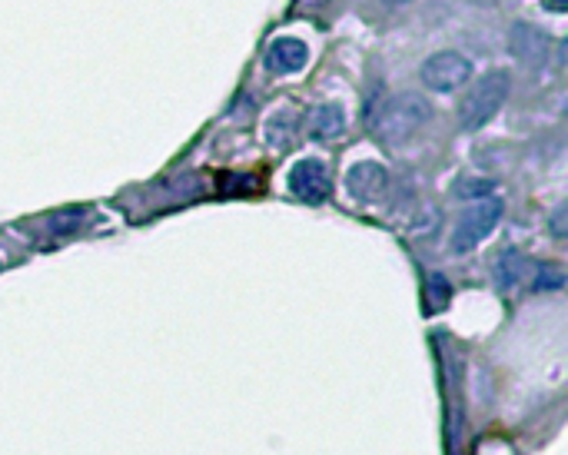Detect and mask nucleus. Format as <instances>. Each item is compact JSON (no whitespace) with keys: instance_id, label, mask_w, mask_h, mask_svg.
<instances>
[{"instance_id":"f257e3e1","label":"nucleus","mask_w":568,"mask_h":455,"mask_svg":"<svg viewBox=\"0 0 568 455\" xmlns=\"http://www.w3.org/2000/svg\"><path fill=\"white\" fill-rule=\"evenodd\" d=\"M429 120H432V107L426 97H419V93H392L376 110L373 130L379 143L402 147V143H409L412 137H419Z\"/></svg>"},{"instance_id":"f03ea898","label":"nucleus","mask_w":568,"mask_h":455,"mask_svg":"<svg viewBox=\"0 0 568 455\" xmlns=\"http://www.w3.org/2000/svg\"><path fill=\"white\" fill-rule=\"evenodd\" d=\"M512 90V77L505 70H492V74L479 77L459 100V127L462 130H482L495 113L502 110L505 97Z\"/></svg>"},{"instance_id":"7ed1b4c3","label":"nucleus","mask_w":568,"mask_h":455,"mask_svg":"<svg viewBox=\"0 0 568 455\" xmlns=\"http://www.w3.org/2000/svg\"><path fill=\"white\" fill-rule=\"evenodd\" d=\"M505 213V203L499 200V196H485V200L472 203L466 213L459 216L456 230H452V253H472L475 246L485 243L492 236V230L499 226Z\"/></svg>"},{"instance_id":"20e7f679","label":"nucleus","mask_w":568,"mask_h":455,"mask_svg":"<svg viewBox=\"0 0 568 455\" xmlns=\"http://www.w3.org/2000/svg\"><path fill=\"white\" fill-rule=\"evenodd\" d=\"M422 84L436 93H456L472 80V60L459 50H439L419 70Z\"/></svg>"},{"instance_id":"39448f33","label":"nucleus","mask_w":568,"mask_h":455,"mask_svg":"<svg viewBox=\"0 0 568 455\" xmlns=\"http://www.w3.org/2000/svg\"><path fill=\"white\" fill-rule=\"evenodd\" d=\"M329 190H333V180H329V167L323 160H299L293 170H289V193L296 200H303L309 206L326 203Z\"/></svg>"},{"instance_id":"423d86ee","label":"nucleus","mask_w":568,"mask_h":455,"mask_svg":"<svg viewBox=\"0 0 568 455\" xmlns=\"http://www.w3.org/2000/svg\"><path fill=\"white\" fill-rule=\"evenodd\" d=\"M512 54L515 60H522L525 67L532 70H542L549 64V54H552V40L545 30L532 27V24H515L512 27Z\"/></svg>"},{"instance_id":"0eeeda50","label":"nucleus","mask_w":568,"mask_h":455,"mask_svg":"<svg viewBox=\"0 0 568 455\" xmlns=\"http://www.w3.org/2000/svg\"><path fill=\"white\" fill-rule=\"evenodd\" d=\"M346 186L359 203H379L389 190V170L379 167V163H369V160L353 163L346 173Z\"/></svg>"},{"instance_id":"6e6552de","label":"nucleus","mask_w":568,"mask_h":455,"mask_svg":"<svg viewBox=\"0 0 568 455\" xmlns=\"http://www.w3.org/2000/svg\"><path fill=\"white\" fill-rule=\"evenodd\" d=\"M309 60V47L299 37H276L270 47H266V67L273 74H296L303 70Z\"/></svg>"},{"instance_id":"1a4fd4ad","label":"nucleus","mask_w":568,"mask_h":455,"mask_svg":"<svg viewBox=\"0 0 568 455\" xmlns=\"http://www.w3.org/2000/svg\"><path fill=\"white\" fill-rule=\"evenodd\" d=\"M346 133V110L339 107V103H323V107L313 110V117H309V137L313 140H339Z\"/></svg>"},{"instance_id":"9d476101","label":"nucleus","mask_w":568,"mask_h":455,"mask_svg":"<svg viewBox=\"0 0 568 455\" xmlns=\"http://www.w3.org/2000/svg\"><path fill=\"white\" fill-rule=\"evenodd\" d=\"M529 273H532V263L525 260V253H519V250L502 253V260H499V279H502V286H519Z\"/></svg>"},{"instance_id":"9b49d317","label":"nucleus","mask_w":568,"mask_h":455,"mask_svg":"<svg viewBox=\"0 0 568 455\" xmlns=\"http://www.w3.org/2000/svg\"><path fill=\"white\" fill-rule=\"evenodd\" d=\"M565 283V273L559 266H539L535 270V289H562Z\"/></svg>"},{"instance_id":"f8f14e48","label":"nucleus","mask_w":568,"mask_h":455,"mask_svg":"<svg viewBox=\"0 0 568 455\" xmlns=\"http://www.w3.org/2000/svg\"><path fill=\"white\" fill-rule=\"evenodd\" d=\"M449 296H452V293H449V283L436 273V276L429 279V299H432V306H436V309H446V306H449Z\"/></svg>"},{"instance_id":"ddd939ff","label":"nucleus","mask_w":568,"mask_h":455,"mask_svg":"<svg viewBox=\"0 0 568 455\" xmlns=\"http://www.w3.org/2000/svg\"><path fill=\"white\" fill-rule=\"evenodd\" d=\"M562 216H565V210L555 213V223H552V233H555V236H565V230H562Z\"/></svg>"},{"instance_id":"4468645a","label":"nucleus","mask_w":568,"mask_h":455,"mask_svg":"<svg viewBox=\"0 0 568 455\" xmlns=\"http://www.w3.org/2000/svg\"><path fill=\"white\" fill-rule=\"evenodd\" d=\"M299 4H303V7H323L326 0H299Z\"/></svg>"},{"instance_id":"2eb2a0df","label":"nucleus","mask_w":568,"mask_h":455,"mask_svg":"<svg viewBox=\"0 0 568 455\" xmlns=\"http://www.w3.org/2000/svg\"><path fill=\"white\" fill-rule=\"evenodd\" d=\"M386 4H409V0H386Z\"/></svg>"}]
</instances>
